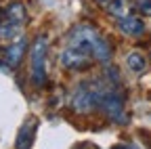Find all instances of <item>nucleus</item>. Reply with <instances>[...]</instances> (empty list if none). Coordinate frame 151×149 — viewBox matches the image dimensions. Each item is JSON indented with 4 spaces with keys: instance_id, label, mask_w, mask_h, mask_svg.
I'll list each match as a JSON object with an SVG mask.
<instances>
[{
    "instance_id": "obj_1",
    "label": "nucleus",
    "mask_w": 151,
    "mask_h": 149,
    "mask_svg": "<svg viewBox=\"0 0 151 149\" xmlns=\"http://www.w3.org/2000/svg\"><path fill=\"white\" fill-rule=\"evenodd\" d=\"M46 50H48V40L46 36H38L32 53H29V59H32V80L36 86H42L44 78H46Z\"/></svg>"
},
{
    "instance_id": "obj_2",
    "label": "nucleus",
    "mask_w": 151,
    "mask_h": 149,
    "mask_svg": "<svg viewBox=\"0 0 151 149\" xmlns=\"http://www.w3.org/2000/svg\"><path fill=\"white\" fill-rule=\"evenodd\" d=\"M105 114L111 118V120H116V122H126V114H124V99L118 95V92H103L101 90V95H99V103H97Z\"/></svg>"
},
{
    "instance_id": "obj_3",
    "label": "nucleus",
    "mask_w": 151,
    "mask_h": 149,
    "mask_svg": "<svg viewBox=\"0 0 151 149\" xmlns=\"http://www.w3.org/2000/svg\"><path fill=\"white\" fill-rule=\"evenodd\" d=\"M99 95H101V90H90L88 84H82L71 97V107L76 111H90L92 107H97Z\"/></svg>"
},
{
    "instance_id": "obj_4",
    "label": "nucleus",
    "mask_w": 151,
    "mask_h": 149,
    "mask_svg": "<svg viewBox=\"0 0 151 149\" xmlns=\"http://www.w3.org/2000/svg\"><path fill=\"white\" fill-rule=\"evenodd\" d=\"M23 55H25V40L21 38V40H17L4 48H0V67H4V69L17 67L21 63Z\"/></svg>"
},
{
    "instance_id": "obj_5",
    "label": "nucleus",
    "mask_w": 151,
    "mask_h": 149,
    "mask_svg": "<svg viewBox=\"0 0 151 149\" xmlns=\"http://www.w3.org/2000/svg\"><path fill=\"white\" fill-rule=\"evenodd\" d=\"M34 135H36V120H32V124H23V128L19 130L17 137V149H29L34 143Z\"/></svg>"
},
{
    "instance_id": "obj_6",
    "label": "nucleus",
    "mask_w": 151,
    "mask_h": 149,
    "mask_svg": "<svg viewBox=\"0 0 151 149\" xmlns=\"http://www.w3.org/2000/svg\"><path fill=\"white\" fill-rule=\"evenodd\" d=\"M120 30L128 36H141L145 34V23L141 19H137V17H124V19H120Z\"/></svg>"
},
{
    "instance_id": "obj_7",
    "label": "nucleus",
    "mask_w": 151,
    "mask_h": 149,
    "mask_svg": "<svg viewBox=\"0 0 151 149\" xmlns=\"http://www.w3.org/2000/svg\"><path fill=\"white\" fill-rule=\"evenodd\" d=\"M128 11H130V2H128V0H113V2L109 4V13L113 17H120V19L128 17Z\"/></svg>"
},
{
    "instance_id": "obj_8",
    "label": "nucleus",
    "mask_w": 151,
    "mask_h": 149,
    "mask_svg": "<svg viewBox=\"0 0 151 149\" xmlns=\"http://www.w3.org/2000/svg\"><path fill=\"white\" fill-rule=\"evenodd\" d=\"M126 63H128V67L132 71H143L147 67V61H145V57H143L141 53H130L128 57H126Z\"/></svg>"
},
{
    "instance_id": "obj_9",
    "label": "nucleus",
    "mask_w": 151,
    "mask_h": 149,
    "mask_svg": "<svg viewBox=\"0 0 151 149\" xmlns=\"http://www.w3.org/2000/svg\"><path fill=\"white\" fill-rule=\"evenodd\" d=\"M9 19L15 21V23L23 21V19H25V6H23V4H19V2L11 4V6H9Z\"/></svg>"
},
{
    "instance_id": "obj_10",
    "label": "nucleus",
    "mask_w": 151,
    "mask_h": 149,
    "mask_svg": "<svg viewBox=\"0 0 151 149\" xmlns=\"http://www.w3.org/2000/svg\"><path fill=\"white\" fill-rule=\"evenodd\" d=\"M141 9H143V13L151 15V0H141Z\"/></svg>"
},
{
    "instance_id": "obj_11",
    "label": "nucleus",
    "mask_w": 151,
    "mask_h": 149,
    "mask_svg": "<svg viewBox=\"0 0 151 149\" xmlns=\"http://www.w3.org/2000/svg\"><path fill=\"white\" fill-rule=\"evenodd\" d=\"M97 2H105V0H97Z\"/></svg>"
},
{
    "instance_id": "obj_12",
    "label": "nucleus",
    "mask_w": 151,
    "mask_h": 149,
    "mask_svg": "<svg viewBox=\"0 0 151 149\" xmlns=\"http://www.w3.org/2000/svg\"><path fill=\"white\" fill-rule=\"evenodd\" d=\"M116 149H124V147H116Z\"/></svg>"
}]
</instances>
